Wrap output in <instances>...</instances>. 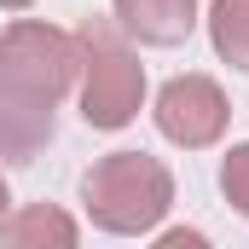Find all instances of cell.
Returning <instances> with one entry per match:
<instances>
[{
  "label": "cell",
  "instance_id": "8992f818",
  "mask_svg": "<svg viewBox=\"0 0 249 249\" xmlns=\"http://www.w3.org/2000/svg\"><path fill=\"white\" fill-rule=\"evenodd\" d=\"M0 244H12V249H47V244L70 249V244H81V226L58 203H23V209L0 214Z\"/></svg>",
  "mask_w": 249,
  "mask_h": 249
},
{
  "label": "cell",
  "instance_id": "7a4b0ae2",
  "mask_svg": "<svg viewBox=\"0 0 249 249\" xmlns=\"http://www.w3.org/2000/svg\"><path fill=\"white\" fill-rule=\"evenodd\" d=\"M81 209L110 238H151L174 209V174L151 151H110L81 174Z\"/></svg>",
  "mask_w": 249,
  "mask_h": 249
},
{
  "label": "cell",
  "instance_id": "9c48e42d",
  "mask_svg": "<svg viewBox=\"0 0 249 249\" xmlns=\"http://www.w3.org/2000/svg\"><path fill=\"white\" fill-rule=\"evenodd\" d=\"M35 0H0V12H29Z\"/></svg>",
  "mask_w": 249,
  "mask_h": 249
},
{
  "label": "cell",
  "instance_id": "277c9868",
  "mask_svg": "<svg viewBox=\"0 0 249 249\" xmlns=\"http://www.w3.org/2000/svg\"><path fill=\"white\" fill-rule=\"evenodd\" d=\"M151 116H157V133H162L168 145H180V151H209V145H220V133L232 122V105H226V93H220L214 75L186 70V75H174V81L157 87Z\"/></svg>",
  "mask_w": 249,
  "mask_h": 249
},
{
  "label": "cell",
  "instance_id": "5b68a950",
  "mask_svg": "<svg viewBox=\"0 0 249 249\" xmlns=\"http://www.w3.org/2000/svg\"><path fill=\"white\" fill-rule=\"evenodd\" d=\"M110 12L139 47H180L197 29V0H110Z\"/></svg>",
  "mask_w": 249,
  "mask_h": 249
},
{
  "label": "cell",
  "instance_id": "3957f363",
  "mask_svg": "<svg viewBox=\"0 0 249 249\" xmlns=\"http://www.w3.org/2000/svg\"><path fill=\"white\" fill-rule=\"evenodd\" d=\"M75 41H81V75H75V87H81V122L99 127V133H122L139 116L145 93H151L145 64L133 53V41L122 35V23L116 29L110 23H87Z\"/></svg>",
  "mask_w": 249,
  "mask_h": 249
},
{
  "label": "cell",
  "instance_id": "ba28073f",
  "mask_svg": "<svg viewBox=\"0 0 249 249\" xmlns=\"http://www.w3.org/2000/svg\"><path fill=\"white\" fill-rule=\"evenodd\" d=\"M220 191H226V203L249 220V139L226 151V162H220Z\"/></svg>",
  "mask_w": 249,
  "mask_h": 249
},
{
  "label": "cell",
  "instance_id": "52a82bcc",
  "mask_svg": "<svg viewBox=\"0 0 249 249\" xmlns=\"http://www.w3.org/2000/svg\"><path fill=\"white\" fill-rule=\"evenodd\" d=\"M209 41H214L220 64L249 75V0H214L209 6Z\"/></svg>",
  "mask_w": 249,
  "mask_h": 249
},
{
  "label": "cell",
  "instance_id": "6da1fadb",
  "mask_svg": "<svg viewBox=\"0 0 249 249\" xmlns=\"http://www.w3.org/2000/svg\"><path fill=\"white\" fill-rule=\"evenodd\" d=\"M81 75V41L47 18H12L0 29V105L53 116Z\"/></svg>",
  "mask_w": 249,
  "mask_h": 249
},
{
  "label": "cell",
  "instance_id": "30bf717a",
  "mask_svg": "<svg viewBox=\"0 0 249 249\" xmlns=\"http://www.w3.org/2000/svg\"><path fill=\"white\" fill-rule=\"evenodd\" d=\"M12 209V191H6V174H0V214Z\"/></svg>",
  "mask_w": 249,
  "mask_h": 249
}]
</instances>
